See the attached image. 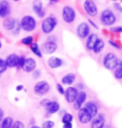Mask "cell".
Masks as SVG:
<instances>
[{
  "label": "cell",
  "mask_w": 122,
  "mask_h": 128,
  "mask_svg": "<svg viewBox=\"0 0 122 128\" xmlns=\"http://www.w3.org/2000/svg\"><path fill=\"white\" fill-rule=\"evenodd\" d=\"M120 62V59L116 56L115 53L113 52H108L105 55V57L103 58L102 64L104 68L107 70H115L116 68Z\"/></svg>",
  "instance_id": "1"
},
{
  "label": "cell",
  "mask_w": 122,
  "mask_h": 128,
  "mask_svg": "<svg viewBox=\"0 0 122 128\" xmlns=\"http://www.w3.org/2000/svg\"><path fill=\"white\" fill-rule=\"evenodd\" d=\"M57 25V18L53 16H49L42 20V24H41V29H42V32L45 34H50L51 32L54 31Z\"/></svg>",
  "instance_id": "2"
},
{
  "label": "cell",
  "mask_w": 122,
  "mask_h": 128,
  "mask_svg": "<svg viewBox=\"0 0 122 128\" xmlns=\"http://www.w3.org/2000/svg\"><path fill=\"white\" fill-rule=\"evenodd\" d=\"M20 26H21V29L23 31L31 32L36 29L37 21L31 15H26V16L22 17V18L20 21Z\"/></svg>",
  "instance_id": "3"
},
{
  "label": "cell",
  "mask_w": 122,
  "mask_h": 128,
  "mask_svg": "<svg viewBox=\"0 0 122 128\" xmlns=\"http://www.w3.org/2000/svg\"><path fill=\"white\" fill-rule=\"evenodd\" d=\"M101 22L104 26H113L116 22V16L111 9H105L101 12Z\"/></svg>",
  "instance_id": "4"
},
{
  "label": "cell",
  "mask_w": 122,
  "mask_h": 128,
  "mask_svg": "<svg viewBox=\"0 0 122 128\" xmlns=\"http://www.w3.org/2000/svg\"><path fill=\"white\" fill-rule=\"evenodd\" d=\"M62 17L63 21L67 24H72L75 21L77 14H76L75 9L71 6H64L62 8Z\"/></svg>",
  "instance_id": "5"
},
{
  "label": "cell",
  "mask_w": 122,
  "mask_h": 128,
  "mask_svg": "<svg viewBox=\"0 0 122 128\" xmlns=\"http://www.w3.org/2000/svg\"><path fill=\"white\" fill-rule=\"evenodd\" d=\"M50 90H51L50 84L48 83L47 81H44V80L37 82L35 84V86L33 88V91L35 94L39 96L47 95L50 92Z\"/></svg>",
  "instance_id": "6"
},
{
  "label": "cell",
  "mask_w": 122,
  "mask_h": 128,
  "mask_svg": "<svg viewBox=\"0 0 122 128\" xmlns=\"http://www.w3.org/2000/svg\"><path fill=\"white\" fill-rule=\"evenodd\" d=\"M83 8L86 14L91 17H95L98 14V8L94 0H85L83 4Z\"/></svg>",
  "instance_id": "7"
},
{
  "label": "cell",
  "mask_w": 122,
  "mask_h": 128,
  "mask_svg": "<svg viewBox=\"0 0 122 128\" xmlns=\"http://www.w3.org/2000/svg\"><path fill=\"white\" fill-rule=\"evenodd\" d=\"M87 100V93L85 91H80L78 92V95L76 98L75 102H73V108L76 111H79L81 108H82Z\"/></svg>",
  "instance_id": "8"
},
{
  "label": "cell",
  "mask_w": 122,
  "mask_h": 128,
  "mask_svg": "<svg viewBox=\"0 0 122 128\" xmlns=\"http://www.w3.org/2000/svg\"><path fill=\"white\" fill-rule=\"evenodd\" d=\"M57 44L54 40H47V42H43L41 50L42 53L45 54H52L57 50Z\"/></svg>",
  "instance_id": "9"
},
{
  "label": "cell",
  "mask_w": 122,
  "mask_h": 128,
  "mask_svg": "<svg viewBox=\"0 0 122 128\" xmlns=\"http://www.w3.org/2000/svg\"><path fill=\"white\" fill-rule=\"evenodd\" d=\"M91 28L90 24L86 22H82L77 28V34L81 39H85L90 35Z\"/></svg>",
  "instance_id": "10"
},
{
  "label": "cell",
  "mask_w": 122,
  "mask_h": 128,
  "mask_svg": "<svg viewBox=\"0 0 122 128\" xmlns=\"http://www.w3.org/2000/svg\"><path fill=\"white\" fill-rule=\"evenodd\" d=\"M78 89L75 86H68L67 89H65L64 97L67 103H73L75 102L76 98L78 95Z\"/></svg>",
  "instance_id": "11"
},
{
  "label": "cell",
  "mask_w": 122,
  "mask_h": 128,
  "mask_svg": "<svg viewBox=\"0 0 122 128\" xmlns=\"http://www.w3.org/2000/svg\"><path fill=\"white\" fill-rule=\"evenodd\" d=\"M106 116L103 113H98L91 121V128H104L106 126Z\"/></svg>",
  "instance_id": "12"
},
{
  "label": "cell",
  "mask_w": 122,
  "mask_h": 128,
  "mask_svg": "<svg viewBox=\"0 0 122 128\" xmlns=\"http://www.w3.org/2000/svg\"><path fill=\"white\" fill-rule=\"evenodd\" d=\"M37 68V62L32 58H25L24 62L22 66V69L25 72H32Z\"/></svg>",
  "instance_id": "13"
},
{
  "label": "cell",
  "mask_w": 122,
  "mask_h": 128,
  "mask_svg": "<svg viewBox=\"0 0 122 128\" xmlns=\"http://www.w3.org/2000/svg\"><path fill=\"white\" fill-rule=\"evenodd\" d=\"M32 11L39 18H42L45 17L46 12L43 8V4L42 0H34L32 4Z\"/></svg>",
  "instance_id": "14"
},
{
  "label": "cell",
  "mask_w": 122,
  "mask_h": 128,
  "mask_svg": "<svg viewBox=\"0 0 122 128\" xmlns=\"http://www.w3.org/2000/svg\"><path fill=\"white\" fill-rule=\"evenodd\" d=\"M77 118H78V121L80 122V123L83 125H86V124L90 123L91 121L92 120L91 116L88 113L87 111H86L84 107L81 108L79 111H78Z\"/></svg>",
  "instance_id": "15"
},
{
  "label": "cell",
  "mask_w": 122,
  "mask_h": 128,
  "mask_svg": "<svg viewBox=\"0 0 122 128\" xmlns=\"http://www.w3.org/2000/svg\"><path fill=\"white\" fill-rule=\"evenodd\" d=\"M11 7L10 2L7 0H1L0 1V18H6L10 14Z\"/></svg>",
  "instance_id": "16"
},
{
  "label": "cell",
  "mask_w": 122,
  "mask_h": 128,
  "mask_svg": "<svg viewBox=\"0 0 122 128\" xmlns=\"http://www.w3.org/2000/svg\"><path fill=\"white\" fill-rule=\"evenodd\" d=\"M19 58L20 56L15 54V53H12L7 56L5 62H6L7 68H18V63H19Z\"/></svg>",
  "instance_id": "17"
},
{
  "label": "cell",
  "mask_w": 122,
  "mask_h": 128,
  "mask_svg": "<svg viewBox=\"0 0 122 128\" xmlns=\"http://www.w3.org/2000/svg\"><path fill=\"white\" fill-rule=\"evenodd\" d=\"M84 108L87 111V112L91 115L92 118L99 113L98 112V106L94 102H86L85 105H84Z\"/></svg>",
  "instance_id": "18"
},
{
  "label": "cell",
  "mask_w": 122,
  "mask_h": 128,
  "mask_svg": "<svg viewBox=\"0 0 122 128\" xmlns=\"http://www.w3.org/2000/svg\"><path fill=\"white\" fill-rule=\"evenodd\" d=\"M63 60L58 57H51L47 60V65L52 69H57L63 65Z\"/></svg>",
  "instance_id": "19"
},
{
  "label": "cell",
  "mask_w": 122,
  "mask_h": 128,
  "mask_svg": "<svg viewBox=\"0 0 122 128\" xmlns=\"http://www.w3.org/2000/svg\"><path fill=\"white\" fill-rule=\"evenodd\" d=\"M45 108L48 114L52 115V114L57 113V112L60 111L61 106H60V104L58 103L57 101H50L49 103L46 106Z\"/></svg>",
  "instance_id": "20"
},
{
  "label": "cell",
  "mask_w": 122,
  "mask_h": 128,
  "mask_svg": "<svg viewBox=\"0 0 122 128\" xmlns=\"http://www.w3.org/2000/svg\"><path fill=\"white\" fill-rule=\"evenodd\" d=\"M98 35L96 33H90V35L86 38V48L88 51H92L93 48L95 46L96 41L98 40Z\"/></svg>",
  "instance_id": "21"
},
{
  "label": "cell",
  "mask_w": 122,
  "mask_h": 128,
  "mask_svg": "<svg viewBox=\"0 0 122 128\" xmlns=\"http://www.w3.org/2000/svg\"><path fill=\"white\" fill-rule=\"evenodd\" d=\"M76 74L75 73H72V72H70V73H67L64 75L62 78V85H66V86H71L72 85L73 83L75 82L76 81Z\"/></svg>",
  "instance_id": "22"
},
{
  "label": "cell",
  "mask_w": 122,
  "mask_h": 128,
  "mask_svg": "<svg viewBox=\"0 0 122 128\" xmlns=\"http://www.w3.org/2000/svg\"><path fill=\"white\" fill-rule=\"evenodd\" d=\"M17 20L12 18H6L2 22V27L7 31H12L16 26Z\"/></svg>",
  "instance_id": "23"
},
{
  "label": "cell",
  "mask_w": 122,
  "mask_h": 128,
  "mask_svg": "<svg viewBox=\"0 0 122 128\" xmlns=\"http://www.w3.org/2000/svg\"><path fill=\"white\" fill-rule=\"evenodd\" d=\"M104 48H105V42L101 38H98V40L96 41V44L93 48L92 52L94 53H96V54H98V53L102 52Z\"/></svg>",
  "instance_id": "24"
},
{
  "label": "cell",
  "mask_w": 122,
  "mask_h": 128,
  "mask_svg": "<svg viewBox=\"0 0 122 128\" xmlns=\"http://www.w3.org/2000/svg\"><path fill=\"white\" fill-rule=\"evenodd\" d=\"M0 123H1V128H12L14 121L11 116H6Z\"/></svg>",
  "instance_id": "25"
},
{
  "label": "cell",
  "mask_w": 122,
  "mask_h": 128,
  "mask_svg": "<svg viewBox=\"0 0 122 128\" xmlns=\"http://www.w3.org/2000/svg\"><path fill=\"white\" fill-rule=\"evenodd\" d=\"M30 48H31L32 52L33 53L34 55H36L37 58H42V50H41L40 46L37 44V42H33L32 44L30 46Z\"/></svg>",
  "instance_id": "26"
},
{
  "label": "cell",
  "mask_w": 122,
  "mask_h": 128,
  "mask_svg": "<svg viewBox=\"0 0 122 128\" xmlns=\"http://www.w3.org/2000/svg\"><path fill=\"white\" fill-rule=\"evenodd\" d=\"M114 76L117 80H122V61H120V62L114 70Z\"/></svg>",
  "instance_id": "27"
},
{
  "label": "cell",
  "mask_w": 122,
  "mask_h": 128,
  "mask_svg": "<svg viewBox=\"0 0 122 128\" xmlns=\"http://www.w3.org/2000/svg\"><path fill=\"white\" fill-rule=\"evenodd\" d=\"M73 120H74V116L72 113H69V112H66L64 115L62 116V124H66V123H72Z\"/></svg>",
  "instance_id": "28"
},
{
  "label": "cell",
  "mask_w": 122,
  "mask_h": 128,
  "mask_svg": "<svg viewBox=\"0 0 122 128\" xmlns=\"http://www.w3.org/2000/svg\"><path fill=\"white\" fill-rule=\"evenodd\" d=\"M22 44L25 46H31L33 43V37L32 36H27L21 40Z\"/></svg>",
  "instance_id": "29"
},
{
  "label": "cell",
  "mask_w": 122,
  "mask_h": 128,
  "mask_svg": "<svg viewBox=\"0 0 122 128\" xmlns=\"http://www.w3.org/2000/svg\"><path fill=\"white\" fill-rule=\"evenodd\" d=\"M54 126H55V122L52 121V120H47V121L43 122L41 128H54Z\"/></svg>",
  "instance_id": "30"
},
{
  "label": "cell",
  "mask_w": 122,
  "mask_h": 128,
  "mask_svg": "<svg viewBox=\"0 0 122 128\" xmlns=\"http://www.w3.org/2000/svg\"><path fill=\"white\" fill-rule=\"evenodd\" d=\"M7 69V66L5 60L2 59V58H0V74L5 72Z\"/></svg>",
  "instance_id": "31"
},
{
  "label": "cell",
  "mask_w": 122,
  "mask_h": 128,
  "mask_svg": "<svg viewBox=\"0 0 122 128\" xmlns=\"http://www.w3.org/2000/svg\"><path fill=\"white\" fill-rule=\"evenodd\" d=\"M20 30H21V26H20V22L17 21V24H16V26H15V28H13V30H12V34L14 35H17L20 32Z\"/></svg>",
  "instance_id": "32"
},
{
  "label": "cell",
  "mask_w": 122,
  "mask_h": 128,
  "mask_svg": "<svg viewBox=\"0 0 122 128\" xmlns=\"http://www.w3.org/2000/svg\"><path fill=\"white\" fill-rule=\"evenodd\" d=\"M12 128H25V125L21 121H16L14 122Z\"/></svg>",
  "instance_id": "33"
},
{
  "label": "cell",
  "mask_w": 122,
  "mask_h": 128,
  "mask_svg": "<svg viewBox=\"0 0 122 128\" xmlns=\"http://www.w3.org/2000/svg\"><path fill=\"white\" fill-rule=\"evenodd\" d=\"M57 92L59 93L60 95H64L65 89L63 88V85H62L61 83L57 84Z\"/></svg>",
  "instance_id": "34"
},
{
  "label": "cell",
  "mask_w": 122,
  "mask_h": 128,
  "mask_svg": "<svg viewBox=\"0 0 122 128\" xmlns=\"http://www.w3.org/2000/svg\"><path fill=\"white\" fill-rule=\"evenodd\" d=\"M32 73V78L34 79H38L41 76V75H42V72H41L39 69H35Z\"/></svg>",
  "instance_id": "35"
},
{
  "label": "cell",
  "mask_w": 122,
  "mask_h": 128,
  "mask_svg": "<svg viewBox=\"0 0 122 128\" xmlns=\"http://www.w3.org/2000/svg\"><path fill=\"white\" fill-rule=\"evenodd\" d=\"M111 31L113 32H118V33H122V26H116V27H111Z\"/></svg>",
  "instance_id": "36"
},
{
  "label": "cell",
  "mask_w": 122,
  "mask_h": 128,
  "mask_svg": "<svg viewBox=\"0 0 122 128\" xmlns=\"http://www.w3.org/2000/svg\"><path fill=\"white\" fill-rule=\"evenodd\" d=\"M108 42H109V44H110L111 46H112L113 48H116V49H119V50H121V46L119 45L118 43H116V42H114V41H112V40H109V41H108Z\"/></svg>",
  "instance_id": "37"
},
{
  "label": "cell",
  "mask_w": 122,
  "mask_h": 128,
  "mask_svg": "<svg viewBox=\"0 0 122 128\" xmlns=\"http://www.w3.org/2000/svg\"><path fill=\"white\" fill-rule=\"evenodd\" d=\"M51 101V100H49V99H47V98H45V99H42V101L40 102V104L42 105V106H44V107H46V106L49 103V102Z\"/></svg>",
  "instance_id": "38"
},
{
  "label": "cell",
  "mask_w": 122,
  "mask_h": 128,
  "mask_svg": "<svg viewBox=\"0 0 122 128\" xmlns=\"http://www.w3.org/2000/svg\"><path fill=\"white\" fill-rule=\"evenodd\" d=\"M114 7H115V8L117 10L118 12H120L122 14V6H121L120 4H117V2H116L115 4H114Z\"/></svg>",
  "instance_id": "39"
},
{
  "label": "cell",
  "mask_w": 122,
  "mask_h": 128,
  "mask_svg": "<svg viewBox=\"0 0 122 128\" xmlns=\"http://www.w3.org/2000/svg\"><path fill=\"white\" fill-rule=\"evenodd\" d=\"M4 118V112L1 107H0V122L2 121V119Z\"/></svg>",
  "instance_id": "40"
},
{
  "label": "cell",
  "mask_w": 122,
  "mask_h": 128,
  "mask_svg": "<svg viewBox=\"0 0 122 128\" xmlns=\"http://www.w3.org/2000/svg\"><path fill=\"white\" fill-rule=\"evenodd\" d=\"M88 22H89V24H90L91 25V26H93V28H97V29L99 28L97 25H96V24H95V22H94L92 21V20H91V19H88Z\"/></svg>",
  "instance_id": "41"
},
{
  "label": "cell",
  "mask_w": 122,
  "mask_h": 128,
  "mask_svg": "<svg viewBox=\"0 0 122 128\" xmlns=\"http://www.w3.org/2000/svg\"><path fill=\"white\" fill-rule=\"evenodd\" d=\"M62 128H73V125H72V123H66V124H63Z\"/></svg>",
  "instance_id": "42"
},
{
  "label": "cell",
  "mask_w": 122,
  "mask_h": 128,
  "mask_svg": "<svg viewBox=\"0 0 122 128\" xmlns=\"http://www.w3.org/2000/svg\"><path fill=\"white\" fill-rule=\"evenodd\" d=\"M23 85H21V84H20V85H17V86H16V90H17V92H21L22 90H23Z\"/></svg>",
  "instance_id": "43"
},
{
  "label": "cell",
  "mask_w": 122,
  "mask_h": 128,
  "mask_svg": "<svg viewBox=\"0 0 122 128\" xmlns=\"http://www.w3.org/2000/svg\"><path fill=\"white\" fill-rule=\"evenodd\" d=\"M58 1V0H50V2L51 4H56Z\"/></svg>",
  "instance_id": "44"
},
{
  "label": "cell",
  "mask_w": 122,
  "mask_h": 128,
  "mask_svg": "<svg viewBox=\"0 0 122 128\" xmlns=\"http://www.w3.org/2000/svg\"><path fill=\"white\" fill-rule=\"evenodd\" d=\"M30 128H41V126H32Z\"/></svg>",
  "instance_id": "45"
},
{
  "label": "cell",
  "mask_w": 122,
  "mask_h": 128,
  "mask_svg": "<svg viewBox=\"0 0 122 128\" xmlns=\"http://www.w3.org/2000/svg\"><path fill=\"white\" fill-rule=\"evenodd\" d=\"M2 41L0 40V49L2 48Z\"/></svg>",
  "instance_id": "46"
},
{
  "label": "cell",
  "mask_w": 122,
  "mask_h": 128,
  "mask_svg": "<svg viewBox=\"0 0 122 128\" xmlns=\"http://www.w3.org/2000/svg\"><path fill=\"white\" fill-rule=\"evenodd\" d=\"M13 1H15V2H17V1H19V0H13Z\"/></svg>",
  "instance_id": "47"
},
{
  "label": "cell",
  "mask_w": 122,
  "mask_h": 128,
  "mask_svg": "<svg viewBox=\"0 0 122 128\" xmlns=\"http://www.w3.org/2000/svg\"><path fill=\"white\" fill-rule=\"evenodd\" d=\"M112 1H117V0H112Z\"/></svg>",
  "instance_id": "48"
},
{
  "label": "cell",
  "mask_w": 122,
  "mask_h": 128,
  "mask_svg": "<svg viewBox=\"0 0 122 128\" xmlns=\"http://www.w3.org/2000/svg\"><path fill=\"white\" fill-rule=\"evenodd\" d=\"M0 1H1V0H0Z\"/></svg>",
  "instance_id": "49"
}]
</instances>
